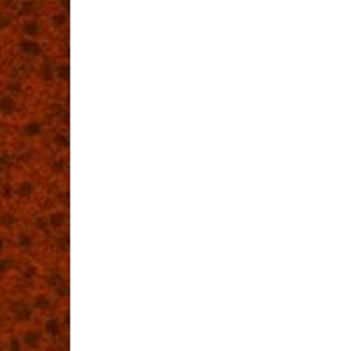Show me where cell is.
Returning a JSON list of instances; mask_svg holds the SVG:
<instances>
[{"mask_svg":"<svg viewBox=\"0 0 351 351\" xmlns=\"http://www.w3.org/2000/svg\"><path fill=\"white\" fill-rule=\"evenodd\" d=\"M16 111H18V100L14 99L11 93L0 95V114L12 116Z\"/></svg>","mask_w":351,"mask_h":351,"instance_id":"obj_1","label":"cell"},{"mask_svg":"<svg viewBox=\"0 0 351 351\" xmlns=\"http://www.w3.org/2000/svg\"><path fill=\"white\" fill-rule=\"evenodd\" d=\"M11 311L14 315V318L20 319V322H28V319L32 318V309L23 300H14L11 304Z\"/></svg>","mask_w":351,"mask_h":351,"instance_id":"obj_2","label":"cell"},{"mask_svg":"<svg viewBox=\"0 0 351 351\" xmlns=\"http://www.w3.org/2000/svg\"><path fill=\"white\" fill-rule=\"evenodd\" d=\"M18 48L21 49V53H25V55L28 56H39L40 55V44L37 43V40L34 39H21L20 44H18Z\"/></svg>","mask_w":351,"mask_h":351,"instance_id":"obj_3","label":"cell"},{"mask_svg":"<svg viewBox=\"0 0 351 351\" xmlns=\"http://www.w3.org/2000/svg\"><path fill=\"white\" fill-rule=\"evenodd\" d=\"M21 132H23L25 137H37L39 134H43V123L37 120L27 121L23 125V128H21Z\"/></svg>","mask_w":351,"mask_h":351,"instance_id":"obj_4","label":"cell"},{"mask_svg":"<svg viewBox=\"0 0 351 351\" xmlns=\"http://www.w3.org/2000/svg\"><path fill=\"white\" fill-rule=\"evenodd\" d=\"M21 34L25 36V39H34L39 34V23L36 20L23 21V25H21Z\"/></svg>","mask_w":351,"mask_h":351,"instance_id":"obj_5","label":"cell"},{"mask_svg":"<svg viewBox=\"0 0 351 351\" xmlns=\"http://www.w3.org/2000/svg\"><path fill=\"white\" fill-rule=\"evenodd\" d=\"M34 190H36V186H34L32 181L25 180L18 184L16 190H14V193H16L18 197H21V199H28V197L34 195Z\"/></svg>","mask_w":351,"mask_h":351,"instance_id":"obj_6","label":"cell"},{"mask_svg":"<svg viewBox=\"0 0 351 351\" xmlns=\"http://www.w3.org/2000/svg\"><path fill=\"white\" fill-rule=\"evenodd\" d=\"M67 221V215L64 211H53L51 215L48 216V223L55 228H62Z\"/></svg>","mask_w":351,"mask_h":351,"instance_id":"obj_7","label":"cell"},{"mask_svg":"<svg viewBox=\"0 0 351 351\" xmlns=\"http://www.w3.org/2000/svg\"><path fill=\"white\" fill-rule=\"evenodd\" d=\"M18 246H20L21 252H30V250L34 247L32 236H28V234L21 232L20 236H18Z\"/></svg>","mask_w":351,"mask_h":351,"instance_id":"obj_8","label":"cell"},{"mask_svg":"<svg viewBox=\"0 0 351 351\" xmlns=\"http://www.w3.org/2000/svg\"><path fill=\"white\" fill-rule=\"evenodd\" d=\"M16 225V216L12 213H0V227L11 228Z\"/></svg>","mask_w":351,"mask_h":351,"instance_id":"obj_9","label":"cell"},{"mask_svg":"<svg viewBox=\"0 0 351 351\" xmlns=\"http://www.w3.org/2000/svg\"><path fill=\"white\" fill-rule=\"evenodd\" d=\"M40 76H43L44 81H51L55 77V67H53L51 62H46L40 69Z\"/></svg>","mask_w":351,"mask_h":351,"instance_id":"obj_10","label":"cell"},{"mask_svg":"<svg viewBox=\"0 0 351 351\" xmlns=\"http://www.w3.org/2000/svg\"><path fill=\"white\" fill-rule=\"evenodd\" d=\"M55 76L60 77L62 81H69V77H71V67L67 64H60L55 69Z\"/></svg>","mask_w":351,"mask_h":351,"instance_id":"obj_11","label":"cell"},{"mask_svg":"<svg viewBox=\"0 0 351 351\" xmlns=\"http://www.w3.org/2000/svg\"><path fill=\"white\" fill-rule=\"evenodd\" d=\"M67 23V14L65 12H56V14H53L51 16V25L56 28L64 27V25Z\"/></svg>","mask_w":351,"mask_h":351,"instance_id":"obj_12","label":"cell"},{"mask_svg":"<svg viewBox=\"0 0 351 351\" xmlns=\"http://www.w3.org/2000/svg\"><path fill=\"white\" fill-rule=\"evenodd\" d=\"M34 306L39 307V309H49L51 307V300L46 295H37L36 300H34Z\"/></svg>","mask_w":351,"mask_h":351,"instance_id":"obj_13","label":"cell"},{"mask_svg":"<svg viewBox=\"0 0 351 351\" xmlns=\"http://www.w3.org/2000/svg\"><path fill=\"white\" fill-rule=\"evenodd\" d=\"M48 283L51 285L53 288H56V287H60L62 283H65V281L64 278H62L60 272H51V274L48 276Z\"/></svg>","mask_w":351,"mask_h":351,"instance_id":"obj_14","label":"cell"},{"mask_svg":"<svg viewBox=\"0 0 351 351\" xmlns=\"http://www.w3.org/2000/svg\"><path fill=\"white\" fill-rule=\"evenodd\" d=\"M46 330H48L49 334H58V332H60V324H58V319L56 318L48 319V324H46Z\"/></svg>","mask_w":351,"mask_h":351,"instance_id":"obj_15","label":"cell"},{"mask_svg":"<svg viewBox=\"0 0 351 351\" xmlns=\"http://www.w3.org/2000/svg\"><path fill=\"white\" fill-rule=\"evenodd\" d=\"M37 341H39V334H37V332H28V334L25 335V343H27L28 346H36Z\"/></svg>","mask_w":351,"mask_h":351,"instance_id":"obj_16","label":"cell"},{"mask_svg":"<svg viewBox=\"0 0 351 351\" xmlns=\"http://www.w3.org/2000/svg\"><path fill=\"white\" fill-rule=\"evenodd\" d=\"M55 144L56 146H62V148H67L69 146V137L65 134H56L55 136Z\"/></svg>","mask_w":351,"mask_h":351,"instance_id":"obj_17","label":"cell"},{"mask_svg":"<svg viewBox=\"0 0 351 351\" xmlns=\"http://www.w3.org/2000/svg\"><path fill=\"white\" fill-rule=\"evenodd\" d=\"M37 274V269L34 265H28V267L23 269V278L25 280H34Z\"/></svg>","mask_w":351,"mask_h":351,"instance_id":"obj_18","label":"cell"},{"mask_svg":"<svg viewBox=\"0 0 351 351\" xmlns=\"http://www.w3.org/2000/svg\"><path fill=\"white\" fill-rule=\"evenodd\" d=\"M9 269H11V260H9V258H0V276L8 274Z\"/></svg>","mask_w":351,"mask_h":351,"instance_id":"obj_19","label":"cell"},{"mask_svg":"<svg viewBox=\"0 0 351 351\" xmlns=\"http://www.w3.org/2000/svg\"><path fill=\"white\" fill-rule=\"evenodd\" d=\"M51 169L55 172H62L65 169V160L64 158H58V160H55V162H53V165H51Z\"/></svg>","mask_w":351,"mask_h":351,"instance_id":"obj_20","label":"cell"},{"mask_svg":"<svg viewBox=\"0 0 351 351\" xmlns=\"http://www.w3.org/2000/svg\"><path fill=\"white\" fill-rule=\"evenodd\" d=\"M55 290L58 291V295H60V297H65V295H67V293H69V290H67V285H65V283H62L60 287H56Z\"/></svg>","mask_w":351,"mask_h":351,"instance_id":"obj_21","label":"cell"},{"mask_svg":"<svg viewBox=\"0 0 351 351\" xmlns=\"http://www.w3.org/2000/svg\"><path fill=\"white\" fill-rule=\"evenodd\" d=\"M36 225L39 228H44L46 225H48V218H43V216H39V218H37V221H36Z\"/></svg>","mask_w":351,"mask_h":351,"instance_id":"obj_22","label":"cell"},{"mask_svg":"<svg viewBox=\"0 0 351 351\" xmlns=\"http://www.w3.org/2000/svg\"><path fill=\"white\" fill-rule=\"evenodd\" d=\"M5 246H8V241H5L4 236H0V253L4 252Z\"/></svg>","mask_w":351,"mask_h":351,"instance_id":"obj_23","label":"cell"},{"mask_svg":"<svg viewBox=\"0 0 351 351\" xmlns=\"http://www.w3.org/2000/svg\"><path fill=\"white\" fill-rule=\"evenodd\" d=\"M0 351H2V344H0Z\"/></svg>","mask_w":351,"mask_h":351,"instance_id":"obj_24","label":"cell"}]
</instances>
